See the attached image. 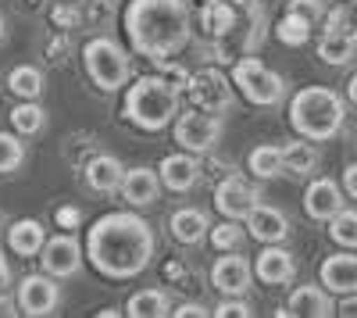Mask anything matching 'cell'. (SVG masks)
<instances>
[{
  "label": "cell",
  "mask_w": 357,
  "mask_h": 318,
  "mask_svg": "<svg viewBox=\"0 0 357 318\" xmlns=\"http://www.w3.org/2000/svg\"><path fill=\"white\" fill-rule=\"evenodd\" d=\"M250 275H254V268H250V262L243 254L222 250V257L211 268V286L218 294H225V297H243L250 290Z\"/></svg>",
  "instance_id": "obj_11"
},
{
  "label": "cell",
  "mask_w": 357,
  "mask_h": 318,
  "mask_svg": "<svg viewBox=\"0 0 357 318\" xmlns=\"http://www.w3.org/2000/svg\"><path fill=\"white\" fill-rule=\"evenodd\" d=\"M247 233L261 243H282L289 236V222L279 208H268V204H257L250 215H247Z\"/></svg>",
  "instance_id": "obj_18"
},
{
  "label": "cell",
  "mask_w": 357,
  "mask_h": 318,
  "mask_svg": "<svg viewBox=\"0 0 357 318\" xmlns=\"http://www.w3.org/2000/svg\"><path fill=\"white\" fill-rule=\"evenodd\" d=\"M25 158V147H22V139H15L11 132H0V176L4 172H15Z\"/></svg>",
  "instance_id": "obj_34"
},
{
  "label": "cell",
  "mask_w": 357,
  "mask_h": 318,
  "mask_svg": "<svg viewBox=\"0 0 357 318\" xmlns=\"http://www.w3.org/2000/svg\"><path fill=\"white\" fill-rule=\"evenodd\" d=\"M354 11H357L354 4L350 8H333L329 15H325L321 33H350V36H357V15Z\"/></svg>",
  "instance_id": "obj_33"
},
{
  "label": "cell",
  "mask_w": 357,
  "mask_h": 318,
  "mask_svg": "<svg viewBox=\"0 0 357 318\" xmlns=\"http://www.w3.org/2000/svg\"><path fill=\"white\" fill-rule=\"evenodd\" d=\"M0 43H4V15H0Z\"/></svg>",
  "instance_id": "obj_43"
},
{
  "label": "cell",
  "mask_w": 357,
  "mask_h": 318,
  "mask_svg": "<svg viewBox=\"0 0 357 318\" xmlns=\"http://www.w3.org/2000/svg\"><path fill=\"white\" fill-rule=\"evenodd\" d=\"M343 97L329 86H304L289 100V126L304 139H333L343 129Z\"/></svg>",
  "instance_id": "obj_3"
},
{
  "label": "cell",
  "mask_w": 357,
  "mask_h": 318,
  "mask_svg": "<svg viewBox=\"0 0 357 318\" xmlns=\"http://www.w3.org/2000/svg\"><path fill=\"white\" fill-rule=\"evenodd\" d=\"M247 168H250V176H257V179H275L279 172H286V165H282V147L261 143V147H254V151L247 154Z\"/></svg>",
  "instance_id": "obj_25"
},
{
  "label": "cell",
  "mask_w": 357,
  "mask_h": 318,
  "mask_svg": "<svg viewBox=\"0 0 357 318\" xmlns=\"http://www.w3.org/2000/svg\"><path fill=\"white\" fill-rule=\"evenodd\" d=\"M172 315H175V318H207V315H215V311L204 308V304H178Z\"/></svg>",
  "instance_id": "obj_38"
},
{
  "label": "cell",
  "mask_w": 357,
  "mask_h": 318,
  "mask_svg": "<svg viewBox=\"0 0 357 318\" xmlns=\"http://www.w3.org/2000/svg\"><path fill=\"white\" fill-rule=\"evenodd\" d=\"M232 82L236 90H240L250 104L257 107H272L286 97V82L279 72H272L264 61H257V57H243V61L232 65Z\"/></svg>",
  "instance_id": "obj_6"
},
{
  "label": "cell",
  "mask_w": 357,
  "mask_h": 318,
  "mask_svg": "<svg viewBox=\"0 0 357 318\" xmlns=\"http://www.w3.org/2000/svg\"><path fill=\"white\" fill-rule=\"evenodd\" d=\"M354 147H357V136H354Z\"/></svg>",
  "instance_id": "obj_45"
},
{
  "label": "cell",
  "mask_w": 357,
  "mask_h": 318,
  "mask_svg": "<svg viewBox=\"0 0 357 318\" xmlns=\"http://www.w3.org/2000/svg\"><path fill=\"white\" fill-rule=\"evenodd\" d=\"M168 233L175 243H183V247H193L200 243L207 233H211V222H207V215L200 208H178L172 218H168Z\"/></svg>",
  "instance_id": "obj_19"
},
{
  "label": "cell",
  "mask_w": 357,
  "mask_h": 318,
  "mask_svg": "<svg viewBox=\"0 0 357 318\" xmlns=\"http://www.w3.org/2000/svg\"><path fill=\"white\" fill-rule=\"evenodd\" d=\"M126 119L143 132H161L178 119V90L165 75H143L126 93Z\"/></svg>",
  "instance_id": "obj_4"
},
{
  "label": "cell",
  "mask_w": 357,
  "mask_h": 318,
  "mask_svg": "<svg viewBox=\"0 0 357 318\" xmlns=\"http://www.w3.org/2000/svg\"><path fill=\"white\" fill-rule=\"evenodd\" d=\"M154 229L132 211H111L86 233V257L104 279H132L154 262Z\"/></svg>",
  "instance_id": "obj_1"
},
{
  "label": "cell",
  "mask_w": 357,
  "mask_h": 318,
  "mask_svg": "<svg viewBox=\"0 0 357 318\" xmlns=\"http://www.w3.org/2000/svg\"><path fill=\"white\" fill-rule=\"evenodd\" d=\"M318 279L336 297L357 294V254H329L318 268Z\"/></svg>",
  "instance_id": "obj_13"
},
{
  "label": "cell",
  "mask_w": 357,
  "mask_h": 318,
  "mask_svg": "<svg viewBox=\"0 0 357 318\" xmlns=\"http://www.w3.org/2000/svg\"><path fill=\"white\" fill-rule=\"evenodd\" d=\"M347 97H350V104H357V75H350V82H347Z\"/></svg>",
  "instance_id": "obj_42"
},
{
  "label": "cell",
  "mask_w": 357,
  "mask_h": 318,
  "mask_svg": "<svg viewBox=\"0 0 357 318\" xmlns=\"http://www.w3.org/2000/svg\"><path fill=\"white\" fill-rule=\"evenodd\" d=\"M293 272H296L293 254L282 250L279 243H264V250L257 254V262H254V275L261 282H268V286H282V282L293 279Z\"/></svg>",
  "instance_id": "obj_15"
},
{
  "label": "cell",
  "mask_w": 357,
  "mask_h": 318,
  "mask_svg": "<svg viewBox=\"0 0 357 318\" xmlns=\"http://www.w3.org/2000/svg\"><path fill=\"white\" fill-rule=\"evenodd\" d=\"M350 4H354V8H357V0H350Z\"/></svg>",
  "instance_id": "obj_44"
},
{
  "label": "cell",
  "mask_w": 357,
  "mask_h": 318,
  "mask_svg": "<svg viewBox=\"0 0 357 318\" xmlns=\"http://www.w3.org/2000/svg\"><path fill=\"white\" fill-rule=\"evenodd\" d=\"M8 294H11V265H8V257L0 254V304L8 301Z\"/></svg>",
  "instance_id": "obj_39"
},
{
  "label": "cell",
  "mask_w": 357,
  "mask_h": 318,
  "mask_svg": "<svg viewBox=\"0 0 357 318\" xmlns=\"http://www.w3.org/2000/svg\"><path fill=\"white\" fill-rule=\"evenodd\" d=\"M158 176H161V183H165L168 190H175V193L193 190L197 179H200L197 154H190V151H183V154H168V158L161 161V168H158Z\"/></svg>",
  "instance_id": "obj_16"
},
{
  "label": "cell",
  "mask_w": 357,
  "mask_h": 318,
  "mask_svg": "<svg viewBox=\"0 0 357 318\" xmlns=\"http://www.w3.org/2000/svg\"><path fill=\"white\" fill-rule=\"evenodd\" d=\"M343 190H347V197H354V200H357V161L343 172Z\"/></svg>",
  "instance_id": "obj_40"
},
{
  "label": "cell",
  "mask_w": 357,
  "mask_h": 318,
  "mask_svg": "<svg viewBox=\"0 0 357 318\" xmlns=\"http://www.w3.org/2000/svg\"><path fill=\"white\" fill-rule=\"evenodd\" d=\"M250 315H254L250 304L240 301V297H229V301H222V304L215 308V318H250Z\"/></svg>",
  "instance_id": "obj_35"
},
{
  "label": "cell",
  "mask_w": 357,
  "mask_h": 318,
  "mask_svg": "<svg viewBox=\"0 0 357 318\" xmlns=\"http://www.w3.org/2000/svg\"><path fill=\"white\" fill-rule=\"evenodd\" d=\"M54 222L65 229V233H75V225L82 222V215H79V208H57V215H54Z\"/></svg>",
  "instance_id": "obj_37"
},
{
  "label": "cell",
  "mask_w": 357,
  "mask_h": 318,
  "mask_svg": "<svg viewBox=\"0 0 357 318\" xmlns=\"http://www.w3.org/2000/svg\"><path fill=\"white\" fill-rule=\"evenodd\" d=\"M82 65H86V75L93 79V86H100L104 93H114L129 82V72H132V61L122 43H114L107 36L100 40H89L82 47Z\"/></svg>",
  "instance_id": "obj_5"
},
{
  "label": "cell",
  "mask_w": 357,
  "mask_h": 318,
  "mask_svg": "<svg viewBox=\"0 0 357 318\" xmlns=\"http://www.w3.org/2000/svg\"><path fill=\"white\" fill-rule=\"evenodd\" d=\"M340 315H357V294H350V297L340 304Z\"/></svg>",
  "instance_id": "obj_41"
},
{
  "label": "cell",
  "mask_w": 357,
  "mask_h": 318,
  "mask_svg": "<svg viewBox=\"0 0 357 318\" xmlns=\"http://www.w3.org/2000/svg\"><path fill=\"white\" fill-rule=\"evenodd\" d=\"M275 40L286 43V47H304V43L311 40V22L301 18V15H293V11H286V15L275 22Z\"/></svg>",
  "instance_id": "obj_29"
},
{
  "label": "cell",
  "mask_w": 357,
  "mask_h": 318,
  "mask_svg": "<svg viewBox=\"0 0 357 318\" xmlns=\"http://www.w3.org/2000/svg\"><path fill=\"white\" fill-rule=\"evenodd\" d=\"M11 126L18 136H36L43 126H47V111L36 104V100H25L11 111Z\"/></svg>",
  "instance_id": "obj_30"
},
{
  "label": "cell",
  "mask_w": 357,
  "mask_h": 318,
  "mask_svg": "<svg viewBox=\"0 0 357 318\" xmlns=\"http://www.w3.org/2000/svg\"><path fill=\"white\" fill-rule=\"evenodd\" d=\"M126 315L129 318H161V315H172L168 294L165 290H139L136 297H129Z\"/></svg>",
  "instance_id": "obj_26"
},
{
  "label": "cell",
  "mask_w": 357,
  "mask_h": 318,
  "mask_svg": "<svg viewBox=\"0 0 357 318\" xmlns=\"http://www.w3.org/2000/svg\"><path fill=\"white\" fill-rule=\"evenodd\" d=\"M347 190H340L333 179H314V183H307V190H304V211H307V218H314V222H329L336 211H343V197Z\"/></svg>",
  "instance_id": "obj_14"
},
{
  "label": "cell",
  "mask_w": 357,
  "mask_h": 318,
  "mask_svg": "<svg viewBox=\"0 0 357 318\" xmlns=\"http://www.w3.org/2000/svg\"><path fill=\"white\" fill-rule=\"evenodd\" d=\"M207 240H211L215 250H236L243 243V225H236V218H225V222H218L211 233H207Z\"/></svg>",
  "instance_id": "obj_32"
},
{
  "label": "cell",
  "mask_w": 357,
  "mask_h": 318,
  "mask_svg": "<svg viewBox=\"0 0 357 318\" xmlns=\"http://www.w3.org/2000/svg\"><path fill=\"white\" fill-rule=\"evenodd\" d=\"M289 11H293V15H301V18H307L311 25H314L318 18H325L321 0H289Z\"/></svg>",
  "instance_id": "obj_36"
},
{
  "label": "cell",
  "mask_w": 357,
  "mask_h": 318,
  "mask_svg": "<svg viewBox=\"0 0 357 318\" xmlns=\"http://www.w3.org/2000/svg\"><path fill=\"white\" fill-rule=\"evenodd\" d=\"M261 204V190L243 179L240 172H232V176H225L218 186H215V208L222 218H236V222H247V215Z\"/></svg>",
  "instance_id": "obj_8"
},
{
  "label": "cell",
  "mask_w": 357,
  "mask_h": 318,
  "mask_svg": "<svg viewBox=\"0 0 357 318\" xmlns=\"http://www.w3.org/2000/svg\"><path fill=\"white\" fill-rule=\"evenodd\" d=\"M286 308L293 315H307V318H329V315H340L329 290L325 286H296V290L289 294Z\"/></svg>",
  "instance_id": "obj_20"
},
{
  "label": "cell",
  "mask_w": 357,
  "mask_h": 318,
  "mask_svg": "<svg viewBox=\"0 0 357 318\" xmlns=\"http://www.w3.org/2000/svg\"><path fill=\"white\" fill-rule=\"evenodd\" d=\"M282 165H286V172H293V176H311V172L318 168V151L311 147V143H304V136H301V139H293V143L282 147Z\"/></svg>",
  "instance_id": "obj_28"
},
{
  "label": "cell",
  "mask_w": 357,
  "mask_h": 318,
  "mask_svg": "<svg viewBox=\"0 0 357 318\" xmlns=\"http://www.w3.org/2000/svg\"><path fill=\"white\" fill-rule=\"evenodd\" d=\"M118 193H122V200L129 208H146V204H154L158 193H161V176L151 168H132V172H126Z\"/></svg>",
  "instance_id": "obj_17"
},
{
  "label": "cell",
  "mask_w": 357,
  "mask_h": 318,
  "mask_svg": "<svg viewBox=\"0 0 357 318\" xmlns=\"http://www.w3.org/2000/svg\"><path fill=\"white\" fill-rule=\"evenodd\" d=\"M218 136H222V119L215 111H207V107H190V111H183L175 119V143L183 151H190V154H204V151H211L215 143H218Z\"/></svg>",
  "instance_id": "obj_7"
},
{
  "label": "cell",
  "mask_w": 357,
  "mask_h": 318,
  "mask_svg": "<svg viewBox=\"0 0 357 318\" xmlns=\"http://www.w3.org/2000/svg\"><path fill=\"white\" fill-rule=\"evenodd\" d=\"M122 179H126V165L111 158V154H97V158H89L86 165V183L93 186L97 193H114V190H122Z\"/></svg>",
  "instance_id": "obj_21"
},
{
  "label": "cell",
  "mask_w": 357,
  "mask_h": 318,
  "mask_svg": "<svg viewBox=\"0 0 357 318\" xmlns=\"http://www.w3.org/2000/svg\"><path fill=\"white\" fill-rule=\"evenodd\" d=\"M8 90L22 100H36L43 97V72L33 68V65H18L8 72Z\"/></svg>",
  "instance_id": "obj_27"
},
{
  "label": "cell",
  "mask_w": 357,
  "mask_h": 318,
  "mask_svg": "<svg viewBox=\"0 0 357 318\" xmlns=\"http://www.w3.org/2000/svg\"><path fill=\"white\" fill-rule=\"evenodd\" d=\"M357 54V36H350V33H321V40H318V57L325 65H347L350 57Z\"/></svg>",
  "instance_id": "obj_24"
},
{
  "label": "cell",
  "mask_w": 357,
  "mask_h": 318,
  "mask_svg": "<svg viewBox=\"0 0 357 318\" xmlns=\"http://www.w3.org/2000/svg\"><path fill=\"white\" fill-rule=\"evenodd\" d=\"M40 257H43V272H50L54 279H68L82 265V250H79V243H75L72 233H61V236L47 240Z\"/></svg>",
  "instance_id": "obj_12"
},
{
  "label": "cell",
  "mask_w": 357,
  "mask_h": 318,
  "mask_svg": "<svg viewBox=\"0 0 357 318\" xmlns=\"http://www.w3.org/2000/svg\"><path fill=\"white\" fill-rule=\"evenodd\" d=\"M57 304H61V286L54 282V275L47 272H36V275H25L18 282V308L22 315L29 318H43V315H54Z\"/></svg>",
  "instance_id": "obj_10"
},
{
  "label": "cell",
  "mask_w": 357,
  "mask_h": 318,
  "mask_svg": "<svg viewBox=\"0 0 357 318\" xmlns=\"http://www.w3.org/2000/svg\"><path fill=\"white\" fill-rule=\"evenodd\" d=\"M232 75H222L218 68H200L190 75V86H186V93L197 107H207V111H229L232 107Z\"/></svg>",
  "instance_id": "obj_9"
},
{
  "label": "cell",
  "mask_w": 357,
  "mask_h": 318,
  "mask_svg": "<svg viewBox=\"0 0 357 318\" xmlns=\"http://www.w3.org/2000/svg\"><path fill=\"white\" fill-rule=\"evenodd\" d=\"M329 236L336 247H347V250H357V211L343 208L329 218Z\"/></svg>",
  "instance_id": "obj_31"
},
{
  "label": "cell",
  "mask_w": 357,
  "mask_h": 318,
  "mask_svg": "<svg viewBox=\"0 0 357 318\" xmlns=\"http://www.w3.org/2000/svg\"><path fill=\"white\" fill-rule=\"evenodd\" d=\"M47 243V233H43V222L36 218H22L8 229V247L18 254V257H36Z\"/></svg>",
  "instance_id": "obj_22"
},
{
  "label": "cell",
  "mask_w": 357,
  "mask_h": 318,
  "mask_svg": "<svg viewBox=\"0 0 357 318\" xmlns=\"http://www.w3.org/2000/svg\"><path fill=\"white\" fill-rule=\"evenodd\" d=\"M122 29L136 54L151 61H168L190 43L193 8L190 0H129Z\"/></svg>",
  "instance_id": "obj_2"
},
{
  "label": "cell",
  "mask_w": 357,
  "mask_h": 318,
  "mask_svg": "<svg viewBox=\"0 0 357 318\" xmlns=\"http://www.w3.org/2000/svg\"><path fill=\"white\" fill-rule=\"evenodd\" d=\"M200 25H204V33L207 36H229L232 33V25H236V8L229 4V0H207V4L200 8Z\"/></svg>",
  "instance_id": "obj_23"
}]
</instances>
